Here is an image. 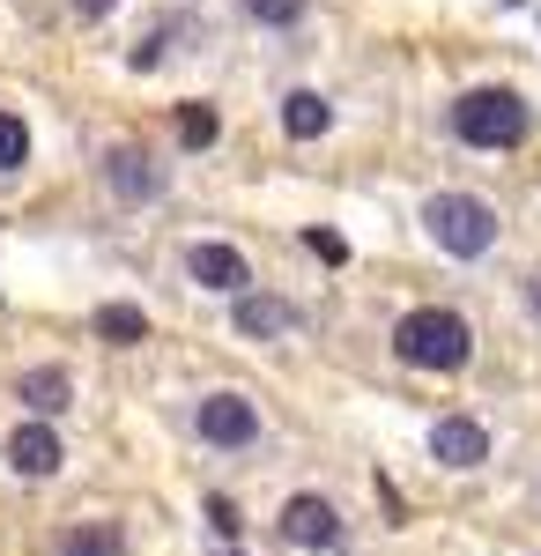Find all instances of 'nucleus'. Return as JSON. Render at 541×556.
I'll list each match as a JSON object with an SVG mask.
<instances>
[{"mask_svg":"<svg viewBox=\"0 0 541 556\" xmlns=\"http://www.w3.org/2000/svg\"><path fill=\"white\" fill-rule=\"evenodd\" d=\"M445 127H453L460 149H482V156H504L534 134V104L519 97L512 83H475L445 104Z\"/></svg>","mask_w":541,"mask_h":556,"instance_id":"f257e3e1","label":"nucleus"},{"mask_svg":"<svg viewBox=\"0 0 541 556\" xmlns=\"http://www.w3.org/2000/svg\"><path fill=\"white\" fill-rule=\"evenodd\" d=\"M416 223H423V238H430L445 260H490V253H498V238H504L498 208H490L482 193H460V186H445V193H423Z\"/></svg>","mask_w":541,"mask_h":556,"instance_id":"f03ea898","label":"nucleus"},{"mask_svg":"<svg viewBox=\"0 0 541 556\" xmlns=\"http://www.w3.org/2000/svg\"><path fill=\"white\" fill-rule=\"evenodd\" d=\"M393 356L416 364V371H467L475 356V327L460 319L453 304H416L393 319Z\"/></svg>","mask_w":541,"mask_h":556,"instance_id":"7ed1b4c3","label":"nucleus"},{"mask_svg":"<svg viewBox=\"0 0 541 556\" xmlns=\"http://www.w3.org/2000/svg\"><path fill=\"white\" fill-rule=\"evenodd\" d=\"M193 438L209 445V453H252L267 424H260V401L238 393V386H209L201 401H193Z\"/></svg>","mask_w":541,"mask_h":556,"instance_id":"20e7f679","label":"nucleus"},{"mask_svg":"<svg viewBox=\"0 0 541 556\" xmlns=\"http://www.w3.org/2000/svg\"><path fill=\"white\" fill-rule=\"evenodd\" d=\"M275 534L297 556H334L349 542V519H341V505H334L327 490H297V497H282V513H275Z\"/></svg>","mask_w":541,"mask_h":556,"instance_id":"39448f33","label":"nucleus"},{"mask_svg":"<svg viewBox=\"0 0 541 556\" xmlns=\"http://www.w3.org/2000/svg\"><path fill=\"white\" fill-rule=\"evenodd\" d=\"M97 178H104V193H112L119 208H149V201H164V164H156L141 141H112V149L97 156Z\"/></svg>","mask_w":541,"mask_h":556,"instance_id":"423d86ee","label":"nucleus"},{"mask_svg":"<svg viewBox=\"0 0 541 556\" xmlns=\"http://www.w3.org/2000/svg\"><path fill=\"white\" fill-rule=\"evenodd\" d=\"M178 267H186V282L209 290V298H246L252 290V260L238 253L230 238H193V245L178 253Z\"/></svg>","mask_w":541,"mask_h":556,"instance_id":"0eeeda50","label":"nucleus"},{"mask_svg":"<svg viewBox=\"0 0 541 556\" xmlns=\"http://www.w3.org/2000/svg\"><path fill=\"white\" fill-rule=\"evenodd\" d=\"M0 460H8V475H23V482H52V475L67 468V438H60V424L23 416V424L0 438Z\"/></svg>","mask_w":541,"mask_h":556,"instance_id":"6e6552de","label":"nucleus"},{"mask_svg":"<svg viewBox=\"0 0 541 556\" xmlns=\"http://www.w3.org/2000/svg\"><path fill=\"white\" fill-rule=\"evenodd\" d=\"M297 327H304L297 298H275V290H260V282H252L246 298H230V334H238V342H290Z\"/></svg>","mask_w":541,"mask_h":556,"instance_id":"1a4fd4ad","label":"nucleus"},{"mask_svg":"<svg viewBox=\"0 0 541 556\" xmlns=\"http://www.w3.org/2000/svg\"><path fill=\"white\" fill-rule=\"evenodd\" d=\"M430 460L453 468V475L482 468V460H490V430L475 424V416H438V424H430Z\"/></svg>","mask_w":541,"mask_h":556,"instance_id":"9d476101","label":"nucleus"},{"mask_svg":"<svg viewBox=\"0 0 541 556\" xmlns=\"http://www.w3.org/2000/svg\"><path fill=\"white\" fill-rule=\"evenodd\" d=\"M15 401H23L38 424H52V416H67V401H75V379H67L60 364H30V371H15Z\"/></svg>","mask_w":541,"mask_h":556,"instance_id":"9b49d317","label":"nucleus"},{"mask_svg":"<svg viewBox=\"0 0 541 556\" xmlns=\"http://www.w3.org/2000/svg\"><path fill=\"white\" fill-rule=\"evenodd\" d=\"M327 127H334V104L319 89H290V97H282V134H290V141H319Z\"/></svg>","mask_w":541,"mask_h":556,"instance_id":"f8f14e48","label":"nucleus"},{"mask_svg":"<svg viewBox=\"0 0 541 556\" xmlns=\"http://www.w3.org/2000/svg\"><path fill=\"white\" fill-rule=\"evenodd\" d=\"M60 556H126L119 519H75V527L60 534Z\"/></svg>","mask_w":541,"mask_h":556,"instance_id":"ddd939ff","label":"nucleus"},{"mask_svg":"<svg viewBox=\"0 0 541 556\" xmlns=\"http://www.w3.org/2000/svg\"><path fill=\"white\" fill-rule=\"evenodd\" d=\"M104 342H119V349H134V342H149V312L141 304H97V319H89Z\"/></svg>","mask_w":541,"mask_h":556,"instance_id":"4468645a","label":"nucleus"},{"mask_svg":"<svg viewBox=\"0 0 541 556\" xmlns=\"http://www.w3.org/2000/svg\"><path fill=\"white\" fill-rule=\"evenodd\" d=\"M171 134H178V149H215L223 119H215V104H178L171 112Z\"/></svg>","mask_w":541,"mask_h":556,"instance_id":"2eb2a0df","label":"nucleus"},{"mask_svg":"<svg viewBox=\"0 0 541 556\" xmlns=\"http://www.w3.org/2000/svg\"><path fill=\"white\" fill-rule=\"evenodd\" d=\"M23 164H30V119L0 104V178H15Z\"/></svg>","mask_w":541,"mask_h":556,"instance_id":"dca6fc26","label":"nucleus"},{"mask_svg":"<svg viewBox=\"0 0 541 556\" xmlns=\"http://www.w3.org/2000/svg\"><path fill=\"white\" fill-rule=\"evenodd\" d=\"M238 15L260 23V30H297V23L312 15V0H238Z\"/></svg>","mask_w":541,"mask_h":556,"instance_id":"f3484780","label":"nucleus"},{"mask_svg":"<svg viewBox=\"0 0 541 556\" xmlns=\"http://www.w3.org/2000/svg\"><path fill=\"white\" fill-rule=\"evenodd\" d=\"M201 513H209V527L223 534V549H238V534H246V513H238L223 490H209V505H201Z\"/></svg>","mask_w":541,"mask_h":556,"instance_id":"a211bd4d","label":"nucleus"},{"mask_svg":"<svg viewBox=\"0 0 541 556\" xmlns=\"http://www.w3.org/2000/svg\"><path fill=\"white\" fill-rule=\"evenodd\" d=\"M304 245H312V253H319V260H334V267H341V260H349V245H341V238H334V230H304Z\"/></svg>","mask_w":541,"mask_h":556,"instance_id":"6ab92c4d","label":"nucleus"},{"mask_svg":"<svg viewBox=\"0 0 541 556\" xmlns=\"http://www.w3.org/2000/svg\"><path fill=\"white\" fill-rule=\"evenodd\" d=\"M67 15L75 23H104V15H119V0H67Z\"/></svg>","mask_w":541,"mask_h":556,"instance_id":"aec40b11","label":"nucleus"},{"mask_svg":"<svg viewBox=\"0 0 541 556\" xmlns=\"http://www.w3.org/2000/svg\"><path fill=\"white\" fill-rule=\"evenodd\" d=\"M527 312H534V319H541V267H534V275H527Z\"/></svg>","mask_w":541,"mask_h":556,"instance_id":"412c9836","label":"nucleus"},{"mask_svg":"<svg viewBox=\"0 0 541 556\" xmlns=\"http://www.w3.org/2000/svg\"><path fill=\"white\" fill-rule=\"evenodd\" d=\"M223 556H246V549H223Z\"/></svg>","mask_w":541,"mask_h":556,"instance_id":"4be33fe9","label":"nucleus"}]
</instances>
